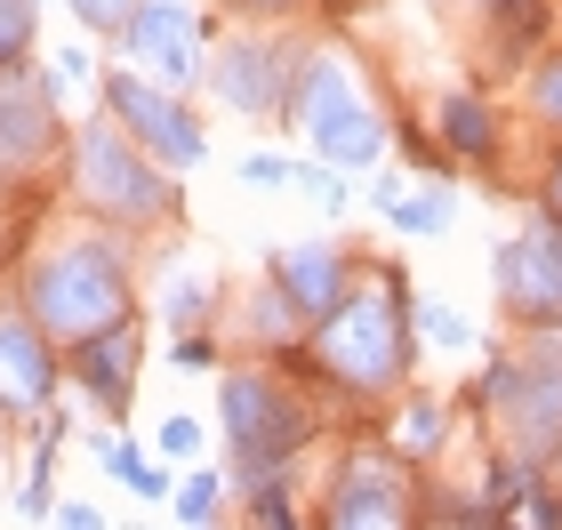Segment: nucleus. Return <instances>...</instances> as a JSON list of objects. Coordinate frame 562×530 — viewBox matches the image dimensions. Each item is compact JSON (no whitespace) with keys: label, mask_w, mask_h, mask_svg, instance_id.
Wrapping results in <instances>:
<instances>
[{"label":"nucleus","mask_w":562,"mask_h":530,"mask_svg":"<svg viewBox=\"0 0 562 530\" xmlns=\"http://www.w3.org/2000/svg\"><path fill=\"white\" fill-rule=\"evenodd\" d=\"M24 306L57 346H81L97 330H121L130 314V266H121V241L105 234H65L48 241L33 273H24Z\"/></svg>","instance_id":"obj_1"},{"label":"nucleus","mask_w":562,"mask_h":530,"mask_svg":"<svg viewBox=\"0 0 562 530\" xmlns=\"http://www.w3.org/2000/svg\"><path fill=\"white\" fill-rule=\"evenodd\" d=\"M370 297H338V306L322 314V330H314V353H322V370L338 377V386L353 394H386L411 377V290H402V273L394 266H370Z\"/></svg>","instance_id":"obj_2"},{"label":"nucleus","mask_w":562,"mask_h":530,"mask_svg":"<svg viewBox=\"0 0 562 530\" xmlns=\"http://www.w3.org/2000/svg\"><path fill=\"white\" fill-rule=\"evenodd\" d=\"M290 121L305 129V145H314L329 169H370L378 145H386V129H378V97H370V81L338 57V48H314V57L297 65Z\"/></svg>","instance_id":"obj_3"},{"label":"nucleus","mask_w":562,"mask_h":530,"mask_svg":"<svg viewBox=\"0 0 562 530\" xmlns=\"http://www.w3.org/2000/svg\"><path fill=\"white\" fill-rule=\"evenodd\" d=\"M72 177H81V201L97 217H113V225H161V217H177L169 169L153 161L130 129H113V113L72 137Z\"/></svg>","instance_id":"obj_4"},{"label":"nucleus","mask_w":562,"mask_h":530,"mask_svg":"<svg viewBox=\"0 0 562 530\" xmlns=\"http://www.w3.org/2000/svg\"><path fill=\"white\" fill-rule=\"evenodd\" d=\"M225 410V450H234V483H258V474H281L314 442V410L266 370H234L217 394Z\"/></svg>","instance_id":"obj_5"},{"label":"nucleus","mask_w":562,"mask_h":530,"mask_svg":"<svg viewBox=\"0 0 562 530\" xmlns=\"http://www.w3.org/2000/svg\"><path fill=\"white\" fill-rule=\"evenodd\" d=\"M482 410L506 418V459L539 474L562 459V330H539L530 362H491L482 377Z\"/></svg>","instance_id":"obj_6"},{"label":"nucleus","mask_w":562,"mask_h":530,"mask_svg":"<svg viewBox=\"0 0 562 530\" xmlns=\"http://www.w3.org/2000/svg\"><path fill=\"white\" fill-rule=\"evenodd\" d=\"M105 113L130 129L137 145L161 169H193L201 154H210V137H201V121L177 105V97L161 81H145V72H105Z\"/></svg>","instance_id":"obj_7"},{"label":"nucleus","mask_w":562,"mask_h":530,"mask_svg":"<svg viewBox=\"0 0 562 530\" xmlns=\"http://www.w3.org/2000/svg\"><path fill=\"white\" fill-rule=\"evenodd\" d=\"M297 48H281L273 33H241V41H225L217 48V65H210V89H217V105H234L249 121H290V89H297Z\"/></svg>","instance_id":"obj_8"},{"label":"nucleus","mask_w":562,"mask_h":530,"mask_svg":"<svg viewBox=\"0 0 562 530\" xmlns=\"http://www.w3.org/2000/svg\"><path fill=\"white\" fill-rule=\"evenodd\" d=\"M498 297L522 330H562V217L554 210L522 241L498 249Z\"/></svg>","instance_id":"obj_9"},{"label":"nucleus","mask_w":562,"mask_h":530,"mask_svg":"<svg viewBox=\"0 0 562 530\" xmlns=\"http://www.w3.org/2000/svg\"><path fill=\"white\" fill-rule=\"evenodd\" d=\"M57 145H65L57 89H48L33 65H0V185L24 177V169H41Z\"/></svg>","instance_id":"obj_10"},{"label":"nucleus","mask_w":562,"mask_h":530,"mask_svg":"<svg viewBox=\"0 0 562 530\" xmlns=\"http://www.w3.org/2000/svg\"><path fill=\"white\" fill-rule=\"evenodd\" d=\"M201 9H186V0H137L130 24H121V57H137L161 89H186L193 72H201Z\"/></svg>","instance_id":"obj_11"},{"label":"nucleus","mask_w":562,"mask_h":530,"mask_svg":"<svg viewBox=\"0 0 562 530\" xmlns=\"http://www.w3.org/2000/svg\"><path fill=\"white\" fill-rule=\"evenodd\" d=\"M65 377V346L33 322V306H0V410L41 418Z\"/></svg>","instance_id":"obj_12"},{"label":"nucleus","mask_w":562,"mask_h":530,"mask_svg":"<svg viewBox=\"0 0 562 530\" xmlns=\"http://www.w3.org/2000/svg\"><path fill=\"white\" fill-rule=\"evenodd\" d=\"M418 515V490L411 474L394 459H370V450H353L338 466V483H329V522L338 530H362V522H411Z\"/></svg>","instance_id":"obj_13"},{"label":"nucleus","mask_w":562,"mask_h":530,"mask_svg":"<svg viewBox=\"0 0 562 530\" xmlns=\"http://www.w3.org/2000/svg\"><path fill=\"white\" fill-rule=\"evenodd\" d=\"M137 322H121V330H97V338H81V346H65V377L81 386L105 418H121L130 410V377H137Z\"/></svg>","instance_id":"obj_14"},{"label":"nucleus","mask_w":562,"mask_h":530,"mask_svg":"<svg viewBox=\"0 0 562 530\" xmlns=\"http://www.w3.org/2000/svg\"><path fill=\"white\" fill-rule=\"evenodd\" d=\"M266 273H273V282H281L305 314L322 322V314L353 290V273H362V266H353V249H329V241H290V249H273V266H266Z\"/></svg>","instance_id":"obj_15"},{"label":"nucleus","mask_w":562,"mask_h":530,"mask_svg":"<svg viewBox=\"0 0 562 530\" xmlns=\"http://www.w3.org/2000/svg\"><path fill=\"white\" fill-rule=\"evenodd\" d=\"M442 145H450V154H467V161L491 154V145H498V113H491V97L450 89V97H442Z\"/></svg>","instance_id":"obj_16"},{"label":"nucleus","mask_w":562,"mask_h":530,"mask_svg":"<svg viewBox=\"0 0 562 530\" xmlns=\"http://www.w3.org/2000/svg\"><path fill=\"white\" fill-rule=\"evenodd\" d=\"M378 210H386L402 234H442V225L458 217V201H450V185H426V193H402V185H378L370 193Z\"/></svg>","instance_id":"obj_17"},{"label":"nucleus","mask_w":562,"mask_h":530,"mask_svg":"<svg viewBox=\"0 0 562 530\" xmlns=\"http://www.w3.org/2000/svg\"><path fill=\"white\" fill-rule=\"evenodd\" d=\"M442 426H450V418H442V402H426V394H418L411 410L394 418V459H434V450H442Z\"/></svg>","instance_id":"obj_18"},{"label":"nucleus","mask_w":562,"mask_h":530,"mask_svg":"<svg viewBox=\"0 0 562 530\" xmlns=\"http://www.w3.org/2000/svg\"><path fill=\"white\" fill-rule=\"evenodd\" d=\"M217 306V282H201V273H186V282H169L161 297V322H177V330H193V322H210Z\"/></svg>","instance_id":"obj_19"},{"label":"nucleus","mask_w":562,"mask_h":530,"mask_svg":"<svg viewBox=\"0 0 562 530\" xmlns=\"http://www.w3.org/2000/svg\"><path fill=\"white\" fill-rule=\"evenodd\" d=\"M105 466H113V483H130L137 498H169V474H161V466H145L130 442H105Z\"/></svg>","instance_id":"obj_20"},{"label":"nucleus","mask_w":562,"mask_h":530,"mask_svg":"<svg viewBox=\"0 0 562 530\" xmlns=\"http://www.w3.org/2000/svg\"><path fill=\"white\" fill-rule=\"evenodd\" d=\"M33 24H41V0H0V65H24Z\"/></svg>","instance_id":"obj_21"},{"label":"nucleus","mask_w":562,"mask_h":530,"mask_svg":"<svg viewBox=\"0 0 562 530\" xmlns=\"http://www.w3.org/2000/svg\"><path fill=\"white\" fill-rule=\"evenodd\" d=\"M217 515H225V483H217V474L177 483V522H217Z\"/></svg>","instance_id":"obj_22"},{"label":"nucleus","mask_w":562,"mask_h":530,"mask_svg":"<svg viewBox=\"0 0 562 530\" xmlns=\"http://www.w3.org/2000/svg\"><path fill=\"white\" fill-rule=\"evenodd\" d=\"M418 330H426L434 346H458V353L474 346V322L458 314V306H418Z\"/></svg>","instance_id":"obj_23"},{"label":"nucleus","mask_w":562,"mask_h":530,"mask_svg":"<svg viewBox=\"0 0 562 530\" xmlns=\"http://www.w3.org/2000/svg\"><path fill=\"white\" fill-rule=\"evenodd\" d=\"M530 113H539L547 129H562V57H547L539 72H530Z\"/></svg>","instance_id":"obj_24"},{"label":"nucleus","mask_w":562,"mask_h":530,"mask_svg":"<svg viewBox=\"0 0 562 530\" xmlns=\"http://www.w3.org/2000/svg\"><path fill=\"white\" fill-rule=\"evenodd\" d=\"M241 177H249V185H266V193H281V185H297V161L290 154H249Z\"/></svg>","instance_id":"obj_25"},{"label":"nucleus","mask_w":562,"mask_h":530,"mask_svg":"<svg viewBox=\"0 0 562 530\" xmlns=\"http://www.w3.org/2000/svg\"><path fill=\"white\" fill-rule=\"evenodd\" d=\"M130 9H137V0H72V16H81L89 33H121V24H130Z\"/></svg>","instance_id":"obj_26"},{"label":"nucleus","mask_w":562,"mask_h":530,"mask_svg":"<svg viewBox=\"0 0 562 530\" xmlns=\"http://www.w3.org/2000/svg\"><path fill=\"white\" fill-rule=\"evenodd\" d=\"M161 450L169 459H201V418H186V410L161 418Z\"/></svg>","instance_id":"obj_27"},{"label":"nucleus","mask_w":562,"mask_h":530,"mask_svg":"<svg viewBox=\"0 0 562 530\" xmlns=\"http://www.w3.org/2000/svg\"><path fill=\"white\" fill-rule=\"evenodd\" d=\"M89 72H97L89 48H57V81H89Z\"/></svg>","instance_id":"obj_28"},{"label":"nucleus","mask_w":562,"mask_h":530,"mask_svg":"<svg viewBox=\"0 0 562 530\" xmlns=\"http://www.w3.org/2000/svg\"><path fill=\"white\" fill-rule=\"evenodd\" d=\"M210 362H217L210 338H186V346H177V370H210Z\"/></svg>","instance_id":"obj_29"},{"label":"nucleus","mask_w":562,"mask_h":530,"mask_svg":"<svg viewBox=\"0 0 562 530\" xmlns=\"http://www.w3.org/2000/svg\"><path fill=\"white\" fill-rule=\"evenodd\" d=\"M547 210L562 217V161H554V185H547Z\"/></svg>","instance_id":"obj_30"}]
</instances>
